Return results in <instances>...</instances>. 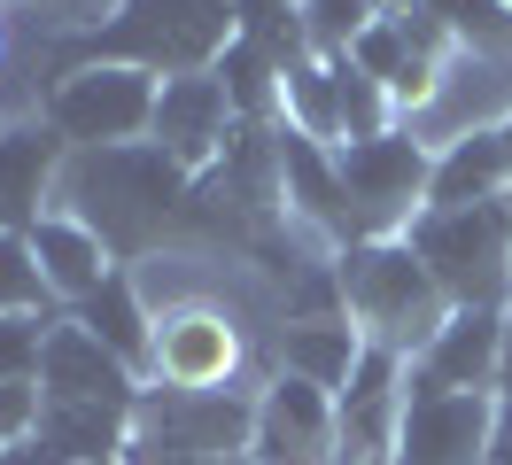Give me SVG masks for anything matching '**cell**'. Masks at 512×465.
I'll return each instance as SVG.
<instances>
[{"instance_id":"6da1fadb","label":"cell","mask_w":512,"mask_h":465,"mask_svg":"<svg viewBox=\"0 0 512 465\" xmlns=\"http://www.w3.org/2000/svg\"><path fill=\"white\" fill-rule=\"evenodd\" d=\"M63 210H78L101 241L117 248V264H140L148 248H163L187 225L194 179L163 148H78L63 163Z\"/></svg>"},{"instance_id":"7a4b0ae2","label":"cell","mask_w":512,"mask_h":465,"mask_svg":"<svg viewBox=\"0 0 512 465\" xmlns=\"http://www.w3.org/2000/svg\"><path fill=\"white\" fill-rule=\"evenodd\" d=\"M241 31V0H117L78 47L101 62H140L156 78H187V70H218V55Z\"/></svg>"},{"instance_id":"3957f363","label":"cell","mask_w":512,"mask_h":465,"mask_svg":"<svg viewBox=\"0 0 512 465\" xmlns=\"http://www.w3.org/2000/svg\"><path fill=\"white\" fill-rule=\"evenodd\" d=\"M334 287H342V310H350L357 334L373 349H396V357H419L435 341V326L450 318L443 287L427 279L412 241H350L334 256Z\"/></svg>"},{"instance_id":"277c9868","label":"cell","mask_w":512,"mask_h":465,"mask_svg":"<svg viewBox=\"0 0 512 465\" xmlns=\"http://www.w3.org/2000/svg\"><path fill=\"white\" fill-rule=\"evenodd\" d=\"M412 256L443 287L450 310H512V194L412 217Z\"/></svg>"},{"instance_id":"5b68a950","label":"cell","mask_w":512,"mask_h":465,"mask_svg":"<svg viewBox=\"0 0 512 465\" xmlns=\"http://www.w3.org/2000/svg\"><path fill=\"white\" fill-rule=\"evenodd\" d=\"M256 334H264V326H249V310L233 303V295H210V303H171V310H156L148 388H179V396H218V388H249Z\"/></svg>"},{"instance_id":"8992f818","label":"cell","mask_w":512,"mask_h":465,"mask_svg":"<svg viewBox=\"0 0 512 465\" xmlns=\"http://www.w3.org/2000/svg\"><path fill=\"white\" fill-rule=\"evenodd\" d=\"M156 93H163V78L140 70V62L78 55L55 78V93H47V132L70 155L78 148H140L156 132Z\"/></svg>"},{"instance_id":"52a82bcc","label":"cell","mask_w":512,"mask_h":465,"mask_svg":"<svg viewBox=\"0 0 512 465\" xmlns=\"http://www.w3.org/2000/svg\"><path fill=\"white\" fill-rule=\"evenodd\" d=\"M334 171H342V194H350L357 241H404L412 217L427 210L435 148L396 124V132H373V140H342V148H334Z\"/></svg>"},{"instance_id":"ba28073f","label":"cell","mask_w":512,"mask_h":465,"mask_svg":"<svg viewBox=\"0 0 512 465\" xmlns=\"http://www.w3.org/2000/svg\"><path fill=\"white\" fill-rule=\"evenodd\" d=\"M497 388H427L404 365V419L388 442V465H481L497 434Z\"/></svg>"},{"instance_id":"9c48e42d","label":"cell","mask_w":512,"mask_h":465,"mask_svg":"<svg viewBox=\"0 0 512 465\" xmlns=\"http://www.w3.org/2000/svg\"><path fill=\"white\" fill-rule=\"evenodd\" d=\"M249 465H342V419L334 396L295 380V372H264L256 380V442Z\"/></svg>"},{"instance_id":"30bf717a","label":"cell","mask_w":512,"mask_h":465,"mask_svg":"<svg viewBox=\"0 0 512 465\" xmlns=\"http://www.w3.org/2000/svg\"><path fill=\"white\" fill-rule=\"evenodd\" d=\"M241 140V109H233V93H225L218 70H187V78H163L156 93V132H148V148H163L187 179H210L225 163V148Z\"/></svg>"},{"instance_id":"8fae6325","label":"cell","mask_w":512,"mask_h":465,"mask_svg":"<svg viewBox=\"0 0 512 465\" xmlns=\"http://www.w3.org/2000/svg\"><path fill=\"white\" fill-rule=\"evenodd\" d=\"M404 365H412V357L365 341L350 388L334 396V419H342V465H388V442H396V419H404Z\"/></svg>"},{"instance_id":"7c38bea8","label":"cell","mask_w":512,"mask_h":465,"mask_svg":"<svg viewBox=\"0 0 512 465\" xmlns=\"http://www.w3.org/2000/svg\"><path fill=\"white\" fill-rule=\"evenodd\" d=\"M39 388H47V403H117V411H132L148 380L125 357H109L78 318H55L47 326V357H39Z\"/></svg>"},{"instance_id":"4fadbf2b","label":"cell","mask_w":512,"mask_h":465,"mask_svg":"<svg viewBox=\"0 0 512 465\" xmlns=\"http://www.w3.org/2000/svg\"><path fill=\"white\" fill-rule=\"evenodd\" d=\"M63 163H70V148L47 132V117L0 132V233H32L39 217L55 210Z\"/></svg>"},{"instance_id":"5bb4252c","label":"cell","mask_w":512,"mask_h":465,"mask_svg":"<svg viewBox=\"0 0 512 465\" xmlns=\"http://www.w3.org/2000/svg\"><path fill=\"white\" fill-rule=\"evenodd\" d=\"M24 241H32L39 272H47V295H55V310H78L109 272H125V264H117V248L101 241V233H94V225H86L78 210H63V202L39 217Z\"/></svg>"},{"instance_id":"9a60e30c","label":"cell","mask_w":512,"mask_h":465,"mask_svg":"<svg viewBox=\"0 0 512 465\" xmlns=\"http://www.w3.org/2000/svg\"><path fill=\"white\" fill-rule=\"evenodd\" d=\"M505 365V310H450L435 341L412 357V380L427 388H497Z\"/></svg>"},{"instance_id":"2e32d148","label":"cell","mask_w":512,"mask_h":465,"mask_svg":"<svg viewBox=\"0 0 512 465\" xmlns=\"http://www.w3.org/2000/svg\"><path fill=\"white\" fill-rule=\"evenodd\" d=\"M357 357H365V334L350 326V310H334V318H280L272 326V372H295V380H311L326 396L350 388Z\"/></svg>"},{"instance_id":"e0dca14e","label":"cell","mask_w":512,"mask_h":465,"mask_svg":"<svg viewBox=\"0 0 512 465\" xmlns=\"http://www.w3.org/2000/svg\"><path fill=\"white\" fill-rule=\"evenodd\" d=\"M63 318H78V326H86V334H94L109 357H125V365L148 380V349H156V310H148V295H140L132 264H125V272H109L94 295H86L78 310H63Z\"/></svg>"},{"instance_id":"ac0fdd59","label":"cell","mask_w":512,"mask_h":465,"mask_svg":"<svg viewBox=\"0 0 512 465\" xmlns=\"http://www.w3.org/2000/svg\"><path fill=\"white\" fill-rule=\"evenodd\" d=\"M125 434H132V411H117V403H47L32 442L47 465H117Z\"/></svg>"},{"instance_id":"d6986e66","label":"cell","mask_w":512,"mask_h":465,"mask_svg":"<svg viewBox=\"0 0 512 465\" xmlns=\"http://www.w3.org/2000/svg\"><path fill=\"white\" fill-rule=\"evenodd\" d=\"M489 194H512V155H505V140H497V132H474V140L435 148L427 210H458V202H489Z\"/></svg>"},{"instance_id":"ffe728a7","label":"cell","mask_w":512,"mask_h":465,"mask_svg":"<svg viewBox=\"0 0 512 465\" xmlns=\"http://www.w3.org/2000/svg\"><path fill=\"white\" fill-rule=\"evenodd\" d=\"M280 124L303 132V140L342 148V78H334V55H303L280 70Z\"/></svg>"},{"instance_id":"44dd1931","label":"cell","mask_w":512,"mask_h":465,"mask_svg":"<svg viewBox=\"0 0 512 465\" xmlns=\"http://www.w3.org/2000/svg\"><path fill=\"white\" fill-rule=\"evenodd\" d=\"M0 318H63L24 233H0Z\"/></svg>"},{"instance_id":"7402d4cb","label":"cell","mask_w":512,"mask_h":465,"mask_svg":"<svg viewBox=\"0 0 512 465\" xmlns=\"http://www.w3.org/2000/svg\"><path fill=\"white\" fill-rule=\"evenodd\" d=\"M388 16V0H303V31H311V55H350L365 31Z\"/></svg>"},{"instance_id":"603a6c76","label":"cell","mask_w":512,"mask_h":465,"mask_svg":"<svg viewBox=\"0 0 512 465\" xmlns=\"http://www.w3.org/2000/svg\"><path fill=\"white\" fill-rule=\"evenodd\" d=\"M427 8L450 31V47H512V8L497 0H427Z\"/></svg>"},{"instance_id":"cb8c5ba5","label":"cell","mask_w":512,"mask_h":465,"mask_svg":"<svg viewBox=\"0 0 512 465\" xmlns=\"http://www.w3.org/2000/svg\"><path fill=\"white\" fill-rule=\"evenodd\" d=\"M47 419V388L39 380H0V450H24Z\"/></svg>"},{"instance_id":"d4e9b609","label":"cell","mask_w":512,"mask_h":465,"mask_svg":"<svg viewBox=\"0 0 512 465\" xmlns=\"http://www.w3.org/2000/svg\"><path fill=\"white\" fill-rule=\"evenodd\" d=\"M47 326H55V318H0V380H39Z\"/></svg>"},{"instance_id":"484cf974","label":"cell","mask_w":512,"mask_h":465,"mask_svg":"<svg viewBox=\"0 0 512 465\" xmlns=\"http://www.w3.org/2000/svg\"><path fill=\"white\" fill-rule=\"evenodd\" d=\"M481 465H512V403H497V434H489V458Z\"/></svg>"},{"instance_id":"4316f807","label":"cell","mask_w":512,"mask_h":465,"mask_svg":"<svg viewBox=\"0 0 512 465\" xmlns=\"http://www.w3.org/2000/svg\"><path fill=\"white\" fill-rule=\"evenodd\" d=\"M497 396L512 403V310H505V365H497Z\"/></svg>"},{"instance_id":"83f0119b","label":"cell","mask_w":512,"mask_h":465,"mask_svg":"<svg viewBox=\"0 0 512 465\" xmlns=\"http://www.w3.org/2000/svg\"><path fill=\"white\" fill-rule=\"evenodd\" d=\"M0 465H47V458H39V442H24V450H0Z\"/></svg>"},{"instance_id":"f1b7e54d","label":"cell","mask_w":512,"mask_h":465,"mask_svg":"<svg viewBox=\"0 0 512 465\" xmlns=\"http://www.w3.org/2000/svg\"><path fill=\"white\" fill-rule=\"evenodd\" d=\"M8 55H16V31H8V8H0V70H8Z\"/></svg>"},{"instance_id":"f546056e","label":"cell","mask_w":512,"mask_h":465,"mask_svg":"<svg viewBox=\"0 0 512 465\" xmlns=\"http://www.w3.org/2000/svg\"><path fill=\"white\" fill-rule=\"evenodd\" d=\"M497 140H505V155H512V117H505V124H497Z\"/></svg>"},{"instance_id":"4dcf8cb0","label":"cell","mask_w":512,"mask_h":465,"mask_svg":"<svg viewBox=\"0 0 512 465\" xmlns=\"http://www.w3.org/2000/svg\"><path fill=\"white\" fill-rule=\"evenodd\" d=\"M497 8H512V0H497Z\"/></svg>"},{"instance_id":"1f68e13d","label":"cell","mask_w":512,"mask_h":465,"mask_svg":"<svg viewBox=\"0 0 512 465\" xmlns=\"http://www.w3.org/2000/svg\"><path fill=\"white\" fill-rule=\"evenodd\" d=\"M0 132H8V124H0Z\"/></svg>"}]
</instances>
